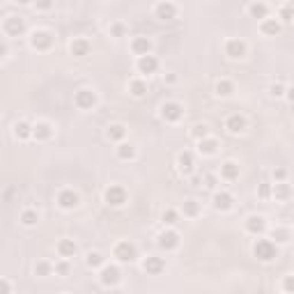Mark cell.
Returning a JSON list of instances; mask_svg holds the SVG:
<instances>
[{
    "mask_svg": "<svg viewBox=\"0 0 294 294\" xmlns=\"http://www.w3.org/2000/svg\"><path fill=\"white\" fill-rule=\"evenodd\" d=\"M253 255L260 262H271L276 257V244L271 239H257L253 246Z\"/></svg>",
    "mask_w": 294,
    "mask_h": 294,
    "instance_id": "cell-1",
    "label": "cell"
},
{
    "mask_svg": "<svg viewBox=\"0 0 294 294\" xmlns=\"http://www.w3.org/2000/svg\"><path fill=\"white\" fill-rule=\"evenodd\" d=\"M104 200H106V205H110V207H122L124 202H127V191H124V186H108L106 193H104Z\"/></svg>",
    "mask_w": 294,
    "mask_h": 294,
    "instance_id": "cell-2",
    "label": "cell"
},
{
    "mask_svg": "<svg viewBox=\"0 0 294 294\" xmlns=\"http://www.w3.org/2000/svg\"><path fill=\"white\" fill-rule=\"evenodd\" d=\"M30 46L37 48V51H48L53 46V35L48 30H35L33 37H30Z\"/></svg>",
    "mask_w": 294,
    "mask_h": 294,
    "instance_id": "cell-3",
    "label": "cell"
},
{
    "mask_svg": "<svg viewBox=\"0 0 294 294\" xmlns=\"http://www.w3.org/2000/svg\"><path fill=\"white\" fill-rule=\"evenodd\" d=\"M120 278H122V274H120V269L115 267V264H104V267H101V274H99L101 285H106V288L117 285Z\"/></svg>",
    "mask_w": 294,
    "mask_h": 294,
    "instance_id": "cell-4",
    "label": "cell"
},
{
    "mask_svg": "<svg viewBox=\"0 0 294 294\" xmlns=\"http://www.w3.org/2000/svg\"><path fill=\"white\" fill-rule=\"evenodd\" d=\"M136 255H138V251H136V246L131 241H120V244L115 246V257L120 262H134Z\"/></svg>",
    "mask_w": 294,
    "mask_h": 294,
    "instance_id": "cell-5",
    "label": "cell"
},
{
    "mask_svg": "<svg viewBox=\"0 0 294 294\" xmlns=\"http://www.w3.org/2000/svg\"><path fill=\"white\" fill-rule=\"evenodd\" d=\"M182 113H184V108H182L177 101H166V104L161 106V117L166 122H177L182 117Z\"/></svg>",
    "mask_w": 294,
    "mask_h": 294,
    "instance_id": "cell-6",
    "label": "cell"
},
{
    "mask_svg": "<svg viewBox=\"0 0 294 294\" xmlns=\"http://www.w3.org/2000/svg\"><path fill=\"white\" fill-rule=\"evenodd\" d=\"M74 101H76V106H78L80 110H90V108H94V104H97V94H94L92 90H78L76 97H74Z\"/></svg>",
    "mask_w": 294,
    "mask_h": 294,
    "instance_id": "cell-7",
    "label": "cell"
},
{
    "mask_svg": "<svg viewBox=\"0 0 294 294\" xmlns=\"http://www.w3.org/2000/svg\"><path fill=\"white\" fill-rule=\"evenodd\" d=\"M5 33L12 35V37H19V35L26 33V21L21 16H7L5 19Z\"/></svg>",
    "mask_w": 294,
    "mask_h": 294,
    "instance_id": "cell-8",
    "label": "cell"
},
{
    "mask_svg": "<svg viewBox=\"0 0 294 294\" xmlns=\"http://www.w3.org/2000/svg\"><path fill=\"white\" fill-rule=\"evenodd\" d=\"M163 251H173V248L180 246V234L175 232V230H166V232L159 234V241H156Z\"/></svg>",
    "mask_w": 294,
    "mask_h": 294,
    "instance_id": "cell-9",
    "label": "cell"
},
{
    "mask_svg": "<svg viewBox=\"0 0 294 294\" xmlns=\"http://www.w3.org/2000/svg\"><path fill=\"white\" fill-rule=\"evenodd\" d=\"M214 209H219V212H230L234 205V198L227 191H219V193H214Z\"/></svg>",
    "mask_w": 294,
    "mask_h": 294,
    "instance_id": "cell-10",
    "label": "cell"
},
{
    "mask_svg": "<svg viewBox=\"0 0 294 294\" xmlns=\"http://www.w3.org/2000/svg\"><path fill=\"white\" fill-rule=\"evenodd\" d=\"M225 53H227V58L239 60V58H244V55H246V44H244L241 39H230L225 44Z\"/></svg>",
    "mask_w": 294,
    "mask_h": 294,
    "instance_id": "cell-11",
    "label": "cell"
},
{
    "mask_svg": "<svg viewBox=\"0 0 294 294\" xmlns=\"http://www.w3.org/2000/svg\"><path fill=\"white\" fill-rule=\"evenodd\" d=\"M163 269H166V262L161 260V257H156V255H149V257L143 262V271H145V274H149V276L161 274Z\"/></svg>",
    "mask_w": 294,
    "mask_h": 294,
    "instance_id": "cell-12",
    "label": "cell"
},
{
    "mask_svg": "<svg viewBox=\"0 0 294 294\" xmlns=\"http://www.w3.org/2000/svg\"><path fill=\"white\" fill-rule=\"evenodd\" d=\"M246 230L251 234H260L267 230V219L260 214H253V216H248L246 219Z\"/></svg>",
    "mask_w": 294,
    "mask_h": 294,
    "instance_id": "cell-13",
    "label": "cell"
},
{
    "mask_svg": "<svg viewBox=\"0 0 294 294\" xmlns=\"http://www.w3.org/2000/svg\"><path fill=\"white\" fill-rule=\"evenodd\" d=\"M58 205H60L62 209L78 207V195L74 193V191H69V188H65V191H60V193H58Z\"/></svg>",
    "mask_w": 294,
    "mask_h": 294,
    "instance_id": "cell-14",
    "label": "cell"
},
{
    "mask_svg": "<svg viewBox=\"0 0 294 294\" xmlns=\"http://www.w3.org/2000/svg\"><path fill=\"white\" fill-rule=\"evenodd\" d=\"M159 69V60L154 58V55H143V58H138V72L141 74H154Z\"/></svg>",
    "mask_w": 294,
    "mask_h": 294,
    "instance_id": "cell-15",
    "label": "cell"
},
{
    "mask_svg": "<svg viewBox=\"0 0 294 294\" xmlns=\"http://www.w3.org/2000/svg\"><path fill=\"white\" fill-rule=\"evenodd\" d=\"M193 166H195V161H193V154L191 152H182L180 156H177V168H180L182 175H191L193 173Z\"/></svg>",
    "mask_w": 294,
    "mask_h": 294,
    "instance_id": "cell-16",
    "label": "cell"
},
{
    "mask_svg": "<svg viewBox=\"0 0 294 294\" xmlns=\"http://www.w3.org/2000/svg\"><path fill=\"white\" fill-rule=\"evenodd\" d=\"M131 51H134L136 55H149V51H152V41L147 39V37H136L134 41H131Z\"/></svg>",
    "mask_w": 294,
    "mask_h": 294,
    "instance_id": "cell-17",
    "label": "cell"
},
{
    "mask_svg": "<svg viewBox=\"0 0 294 294\" xmlns=\"http://www.w3.org/2000/svg\"><path fill=\"white\" fill-rule=\"evenodd\" d=\"M225 129L230 134H241V131L246 129V120H244L241 115H230L225 120Z\"/></svg>",
    "mask_w": 294,
    "mask_h": 294,
    "instance_id": "cell-18",
    "label": "cell"
},
{
    "mask_svg": "<svg viewBox=\"0 0 294 294\" xmlns=\"http://www.w3.org/2000/svg\"><path fill=\"white\" fill-rule=\"evenodd\" d=\"M51 136H53V127L48 122H39L33 127V138H37V141H48Z\"/></svg>",
    "mask_w": 294,
    "mask_h": 294,
    "instance_id": "cell-19",
    "label": "cell"
},
{
    "mask_svg": "<svg viewBox=\"0 0 294 294\" xmlns=\"http://www.w3.org/2000/svg\"><path fill=\"white\" fill-rule=\"evenodd\" d=\"M69 51H72V55H76V58H83V55L90 53V41L83 39V37H78V39H74V41H72Z\"/></svg>",
    "mask_w": 294,
    "mask_h": 294,
    "instance_id": "cell-20",
    "label": "cell"
},
{
    "mask_svg": "<svg viewBox=\"0 0 294 294\" xmlns=\"http://www.w3.org/2000/svg\"><path fill=\"white\" fill-rule=\"evenodd\" d=\"M220 177L227 182L237 180V177H239V166H237L234 161H225V163L220 166Z\"/></svg>",
    "mask_w": 294,
    "mask_h": 294,
    "instance_id": "cell-21",
    "label": "cell"
},
{
    "mask_svg": "<svg viewBox=\"0 0 294 294\" xmlns=\"http://www.w3.org/2000/svg\"><path fill=\"white\" fill-rule=\"evenodd\" d=\"M156 16H159L161 21H170V19H175V14H177V7L175 5H170V2H161V5H156Z\"/></svg>",
    "mask_w": 294,
    "mask_h": 294,
    "instance_id": "cell-22",
    "label": "cell"
},
{
    "mask_svg": "<svg viewBox=\"0 0 294 294\" xmlns=\"http://www.w3.org/2000/svg\"><path fill=\"white\" fill-rule=\"evenodd\" d=\"M76 251H78V246H76V241L74 239H60L58 241V253H60L62 257H72V255H76Z\"/></svg>",
    "mask_w": 294,
    "mask_h": 294,
    "instance_id": "cell-23",
    "label": "cell"
},
{
    "mask_svg": "<svg viewBox=\"0 0 294 294\" xmlns=\"http://www.w3.org/2000/svg\"><path fill=\"white\" fill-rule=\"evenodd\" d=\"M198 152L205 154V156H212V154L219 152V143L214 138H205V141H198Z\"/></svg>",
    "mask_w": 294,
    "mask_h": 294,
    "instance_id": "cell-24",
    "label": "cell"
},
{
    "mask_svg": "<svg viewBox=\"0 0 294 294\" xmlns=\"http://www.w3.org/2000/svg\"><path fill=\"white\" fill-rule=\"evenodd\" d=\"M248 14H251L253 19H267L269 7L264 5V2H251V5H248Z\"/></svg>",
    "mask_w": 294,
    "mask_h": 294,
    "instance_id": "cell-25",
    "label": "cell"
},
{
    "mask_svg": "<svg viewBox=\"0 0 294 294\" xmlns=\"http://www.w3.org/2000/svg\"><path fill=\"white\" fill-rule=\"evenodd\" d=\"M14 136H16L19 141H26V138L33 136V127H30L28 122H16V124H14Z\"/></svg>",
    "mask_w": 294,
    "mask_h": 294,
    "instance_id": "cell-26",
    "label": "cell"
},
{
    "mask_svg": "<svg viewBox=\"0 0 294 294\" xmlns=\"http://www.w3.org/2000/svg\"><path fill=\"white\" fill-rule=\"evenodd\" d=\"M106 136H108V141H122L127 136V129H124V124H110Z\"/></svg>",
    "mask_w": 294,
    "mask_h": 294,
    "instance_id": "cell-27",
    "label": "cell"
},
{
    "mask_svg": "<svg viewBox=\"0 0 294 294\" xmlns=\"http://www.w3.org/2000/svg\"><path fill=\"white\" fill-rule=\"evenodd\" d=\"M85 264L90 269H97V267H104V255L99 253V251H90L85 257Z\"/></svg>",
    "mask_w": 294,
    "mask_h": 294,
    "instance_id": "cell-28",
    "label": "cell"
},
{
    "mask_svg": "<svg viewBox=\"0 0 294 294\" xmlns=\"http://www.w3.org/2000/svg\"><path fill=\"white\" fill-rule=\"evenodd\" d=\"M271 195H276V200H288L290 198V186L285 182H278L274 188H271Z\"/></svg>",
    "mask_w": 294,
    "mask_h": 294,
    "instance_id": "cell-29",
    "label": "cell"
},
{
    "mask_svg": "<svg viewBox=\"0 0 294 294\" xmlns=\"http://www.w3.org/2000/svg\"><path fill=\"white\" fill-rule=\"evenodd\" d=\"M262 33L264 35H278L281 33V23L276 19H264L262 21Z\"/></svg>",
    "mask_w": 294,
    "mask_h": 294,
    "instance_id": "cell-30",
    "label": "cell"
},
{
    "mask_svg": "<svg viewBox=\"0 0 294 294\" xmlns=\"http://www.w3.org/2000/svg\"><path fill=\"white\" fill-rule=\"evenodd\" d=\"M37 220H39V216H37V212H35V209H26V212L21 214V223H23L26 227L37 225Z\"/></svg>",
    "mask_w": 294,
    "mask_h": 294,
    "instance_id": "cell-31",
    "label": "cell"
},
{
    "mask_svg": "<svg viewBox=\"0 0 294 294\" xmlns=\"http://www.w3.org/2000/svg\"><path fill=\"white\" fill-rule=\"evenodd\" d=\"M232 92H234V85L230 80H219V83H216V94H219V97H230Z\"/></svg>",
    "mask_w": 294,
    "mask_h": 294,
    "instance_id": "cell-32",
    "label": "cell"
},
{
    "mask_svg": "<svg viewBox=\"0 0 294 294\" xmlns=\"http://www.w3.org/2000/svg\"><path fill=\"white\" fill-rule=\"evenodd\" d=\"M184 216H198V212H200V205H198V200H193V198H188V200H184Z\"/></svg>",
    "mask_w": 294,
    "mask_h": 294,
    "instance_id": "cell-33",
    "label": "cell"
},
{
    "mask_svg": "<svg viewBox=\"0 0 294 294\" xmlns=\"http://www.w3.org/2000/svg\"><path fill=\"white\" fill-rule=\"evenodd\" d=\"M129 90H131V94H134V97H145V94H147V85L143 83V80H131Z\"/></svg>",
    "mask_w": 294,
    "mask_h": 294,
    "instance_id": "cell-34",
    "label": "cell"
},
{
    "mask_svg": "<svg viewBox=\"0 0 294 294\" xmlns=\"http://www.w3.org/2000/svg\"><path fill=\"white\" fill-rule=\"evenodd\" d=\"M117 156H120L122 161H129V159H134L136 156V149L131 145H120L117 147Z\"/></svg>",
    "mask_w": 294,
    "mask_h": 294,
    "instance_id": "cell-35",
    "label": "cell"
},
{
    "mask_svg": "<svg viewBox=\"0 0 294 294\" xmlns=\"http://www.w3.org/2000/svg\"><path fill=\"white\" fill-rule=\"evenodd\" d=\"M207 134H209L207 124H195V127L191 129V136H193L195 141H205V138H207Z\"/></svg>",
    "mask_w": 294,
    "mask_h": 294,
    "instance_id": "cell-36",
    "label": "cell"
},
{
    "mask_svg": "<svg viewBox=\"0 0 294 294\" xmlns=\"http://www.w3.org/2000/svg\"><path fill=\"white\" fill-rule=\"evenodd\" d=\"M161 219H163V223H166V225H175V223H177V219H180V214H177L175 209H166Z\"/></svg>",
    "mask_w": 294,
    "mask_h": 294,
    "instance_id": "cell-37",
    "label": "cell"
},
{
    "mask_svg": "<svg viewBox=\"0 0 294 294\" xmlns=\"http://www.w3.org/2000/svg\"><path fill=\"white\" fill-rule=\"evenodd\" d=\"M51 264H48V262H37V264H35V274L37 276H48L51 274Z\"/></svg>",
    "mask_w": 294,
    "mask_h": 294,
    "instance_id": "cell-38",
    "label": "cell"
},
{
    "mask_svg": "<svg viewBox=\"0 0 294 294\" xmlns=\"http://www.w3.org/2000/svg\"><path fill=\"white\" fill-rule=\"evenodd\" d=\"M274 239L276 241H288L290 239V230H285V227H276V230H274Z\"/></svg>",
    "mask_w": 294,
    "mask_h": 294,
    "instance_id": "cell-39",
    "label": "cell"
},
{
    "mask_svg": "<svg viewBox=\"0 0 294 294\" xmlns=\"http://www.w3.org/2000/svg\"><path fill=\"white\" fill-rule=\"evenodd\" d=\"M124 33H127L124 23H113V26H110V35H113V37H124Z\"/></svg>",
    "mask_w": 294,
    "mask_h": 294,
    "instance_id": "cell-40",
    "label": "cell"
},
{
    "mask_svg": "<svg viewBox=\"0 0 294 294\" xmlns=\"http://www.w3.org/2000/svg\"><path fill=\"white\" fill-rule=\"evenodd\" d=\"M257 195H260L262 200H269V198H271V186H269V184H260V188H257Z\"/></svg>",
    "mask_w": 294,
    "mask_h": 294,
    "instance_id": "cell-41",
    "label": "cell"
},
{
    "mask_svg": "<svg viewBox=\"0 0 294 294\" xmlns=\"http://www.w3.org/2000/svg\"><path fill=\"white\" fill-rule=\"evenodd\" d=\"M281 16H283V21H285V23H290V21H292V5H283L281 7Z\"/></svg>",
    "mask_w": 294,
    "mask_h": 294,
    "instance_id": "cell-42",
    "label": "cell"
},
{
    "mask_svg": "<svg viewBox=\"0 0 294 294\" xmlns=\"http://www.w3.org/2000/svg\"><path fill=\"white\" fill-rule=\"evenodd\" d=\"M269 92H271V97H281V94L285 92V85H283V83H274V85L269 87Z\"/></svg>",
    "mask_w": 294,
    "mask_h": 294,
    "instance_id": "cell-43",
    "label": "cell"
},
{
    "mask_svg": "<svg viewBox=\"0 0 294 294\" xmlns=\"http://www.w3.org/2000/svg\"><path fill=\"white\" fill-rule=\"evenodd\" d=\"M55 271H58L60 276H67L69 274V264L67 262H58V264H55Z\"/></svg>",
    "mask_w": 294,
    "mask_h": 294,
    "instance_id": "cell-44",
    "label": "cell"
},
{
    "mask_svg": "<svg viewBox=\"0 0 294 294\" xmlns=\"http://www.w3.org/2000/svg\"><path fill=\"white\" fill-rule=\"evenodd\" d=\"M285 177H288V170H285V168H276V170H274V180L283 182Z\"/></svg>",
    "mask_w": 294,
    "mask_h": 294,
    "instance_id": "cell-45",
    "label": "cell"
},
{
    "mask_svg": "<svg viewBox=\"0 0 294 294\" xmlns=\"http://www.w3.org/2000/svg\"><path fill=\"white\" fill-rule=\"evenodd\" d=\"M283 288H285V294H292V288H294V278H292V276H288V278H285Z\"/></svg>",
    "mask_w": 294,
    "mask_h": 294,
    "instance_id": "cell-46",
    "label": "cell"
},
{
    "mask_svg": "<svg viewBox=\"0 0 294 294\" xmlns=\"http://www.w3.org/2000/svg\"><path fill=\"white\" fill-rule=\"evenodd\" d=\"M9 292H12V285L5 278H0V294H9Z\"/></svg>",
    "mask_w": 294,
    "mask_h": 294,
    "instance_id": "cell-47",
    "label": "cell"
},
{
    "mask_svg": "<svg viewBox=\"0 0 294 294\" xmlns=\"http://www.w3.org/2000/svg\"><path fill=\"white\" fill-rule=\"evenodd\" d=\"M205 182H207V186H209V188H214V186H216V177H214V175H207V177H205Z\"/></svg>",
    "mask_w": 294,
    "mask_h": 294,
    "instance_id": "cell-48",
    "label": "cell"
},
{
    "mask_svg": "<svg viewBox=\"0 0 294 294\" xmlns=\"http://www.w3.org/2000/svg\"><path fill=\"white\" fill-rule=\"evenodd\" d=\"M5 55H7V44H5L2 39H0V60H2Z\"/></svg>",
    "mask_w": 294,
    "mask_h": 294,
    "instance_id": "cell-49",
    "label": "cell"
},
{
    "mask_svg": "<svg viewBox=\"0 0 294 294\" xmlns=\"http://www.w3.org/2000/svg\"><path fill=\"white\" fill-rule=\"evenodd\" d=\"M37 7H39V9H48V7H51V2H48V0H46V2H37Z\"/></svg>",
    "mask_w": 294,
    "mask_h": 294,
    "instance_id": "cell-50",
    "label": "cell"
},
{
    "mask_svg": "<svg viewBox=\"0 0 294 294\" xmlns=\"http://www.w3.org/2000/svg\"><path fill=\"white\" fill-rule=\"evenodd\" d=\"M200 177H193V180H191V184H193V186H200Z\"/></svg>",
    "mask_w": 294,
    "mask_h": 294,
    "instance_id": "cell-51",
    "label": "cell"
}]
</instances>
